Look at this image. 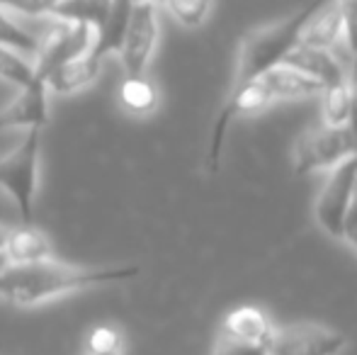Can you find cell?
<instances>
[{"label":"cell","mask_w":357,"mask_h":355,"mask_svg":"<svg viewBox=\"0 0 357 355\" xmlns=\"http://www.w3.org/2000/svg\"><path fill=\"white\" fill-rule=\"evenodd\" d=\"M139 275V266L124 268H80L56 258L24 266H10L0 273V299L15 307H37L49 299L66 297L73 292L122 282Z\"/></svg>","instance_id":"obj_1"},{"label":"cell","mask_w":357,"mask_h":355,"mask_svg":"<svg viewBox=\"0 0 357 355\" xmlns=\"http://www.w3.org/2000/svg\"><path fill=\"white\" fill-rule=\"evenodd\" d=\"M324 3H328V0H309L304 8L291 13L289 17L278 20V22L265 24V27H258L245 34L241 39L238 56H236L234 88L248 86V83L258 81L268 71H273L275 66H280L287 59V54L299 44L301 32H304L311 15Z\"/></svg>","instance_id":"obj_2"},{"label":"cell","mask_w":357,"mask_h":355,"mask_svg":"<svg viewBox=\"0 0 357 355\" xmlns=\"http://www.w3.org/2000/svg\"><path fill=\"white\" fill-rule=\"evenodd\" d=\"M39 156H42V129H27L22 142L8 156H0V190L10 195L24 224H32L34 217Z\"/></svg>","instance_id":"obj_3"},{"label":"cell","mask_w":357,"mask_h":355,"mask_svg":"<svg viewBox=\"0 0 357 355\" xmlns=\"http://www.w3.org/2000/svg\"><path fill=\"white\" fill-rule=\"evenodd\" d=\"M357 156V137L350 124H324L311 127L294 144V173L309 176V173L333 171L345 158Z\"/></svg>","instance_id":"obj_4"},{"label":"cell","mask_w":357,"mask_h":355,"mask_svg":"<svg viewBox=\"0 0 357 355\" xmlns=\"http://www.w3.org/2000/svg\"><path fill=\"white\" fill-rule=\"evenodd\" d=\"M47 32L39 37V52L34 56V78L47 83V76L61 63L80 59L93 49L95 27L80 22H63V20L44 17Z\"/></svg>","instance_id":"obj_5"},{"label":"cell","mask_w":357,"mask_h":355,"mask_svg":"<svg viewBox=\"0 0 357 355\" xmlns=\"http://www.w3.org/2000/svg\"><path fill=\"white\" fill-rule=\"evenodd\" d=\"M158 37H160L158 5L134 3L122 47L117 52L124 78L146 76V71L151 66V59L155 54V47H158Z\"/></svg>","instance_id":"obj_6"},{"label":"cell","mask_w":357,"mask_h":355,"mask_svg":"<svg viewBox=\"0 0 357 355\" xmlns=\"http://www.w3.org/2000/svg\"><path fill=\"white\" fill-rule=\"evenodd\" d=\"M345 348L348 336L343 331L316 322L275 326L268 341L270 355H340Z\"/></svg>","instance_id":"obj_7"},{"label":"cell","mask_w":357,"mask_h":355,"mask_svg":"<svg viewBox=\"0 0 357 355\" xmlns=\"http://www.w3.org/2000/svg\"><path fill=\"white\" fill-rule=\"evenodd\" d=\"M357 195V156L345 158L331 171L316 199V222L328 236H343V219Z\"/></svg>","instance_id":"obj_8"},{"label":"cell","mask_w":357,"mask_h":355,"mask_svg":"<svg viewBox=\"0 0 357 355\" xmlns=\"http://www.w3.org/2000/svg\"><path fill=\"white\" fill-rule=\"evenodd\" d=\"M47 95V83L34 78L32 86L22 88L8 107L0 109V129H44L49 124Z\"/></svg>","instance_id":"obj_9"},{"label":"cell","mask_w":357,"mask_h":355,"mask_svg":"<svg viewBox=\"0 0 357 355\" xmlns=\"http://www.w3.org/2000/svg\"><path fill=\"white\" fill-rule=\"evenodd\" d=\"M282 63L284 66L296 68V71H301V73H306V76H311L324 88L335 86V83L348 78L343 63L331 54V49H316V47L296 44V47L287 54V59Z\"/></svg>","instance_id":"obj_10"},{"label":"cell","mask_w":357,"mask_h":355,"mask_svg":"<svg viewBox=\"0 0 357 355\" xmlns=\"http://www.w3.org/2000/svg\"><path fill=\"white\" fill-rule=\"evenodd\" d=\"M258 83L265 88L270 103H280V100H301V98H314V95L324 93V86L319 81H314L306 73L296 71L291 66H275L273 71H268L265 76L258 78Z\"/></svg>","instance_id":"obj_11"},{"label":"cell","mask_w":357,"mask_h":355,"mask_svg":"<svg viewBox=\"0 0 357 355\" xmlns=\"http://www.w3.org/2000/svg\"><path fill=\"white\" fill-rule=\"evenodd\" d=\"M275 331V324L270 322V317L258 307H236L234 312L226 314L224 326L221 333L234 341H243V343H255V346H265Z\"/></svg>","instance_id":"obj_12"},{"label":"cell","mask_w":357,"mask_h":355,"mask_svg":"<svg viewBox=\"0 0 357 355\" xmlns=\"http://www.w3.org/2000/svg\"><path fill=\"white\" fill-rule=\"evenodd\" d=\"M3 256L8 258L10 266H24V263H39L54 258V246L49 236L32 224L10 229L8 241H5Z\"/></svg>","instance_id":"obj_13"},{"label":"cell","mask_w":357,"mask_h":355,"mask_svg":"<svg viewBox=\"0 0 357 355\" xmlns=\"http://www.w3.org/2000/svg\"><path fill=\"white\" fill-rule=\"evenodd\" d=\"M100 71H102V61L85 54V56L73 59V61H66L59 68H54L47 76V90L54 95L80 93V90H85L98 81Z\"/></svg>","instance_id":"obj_14"},{"label":"cell","mask_w":357,"mask_h":355,"mask_svg":"<svg viewBox=\"0 0 357 355\" xmlns=\"http://www.w3.org/2000/svg\"><path fill=\"white\" fill-rule=\"evenodd\" d=\"M132 10H134V0H112L105 22L95 29V42L93 49L88 52V56L105 61V56L119 52L124 32H127L129 17H132Z\"/></svg>","instance_id":"obj_15"},{"label":"cell","mask_w":357,"mask_h":355,"mask_svg":"<svg viewBox=\"0 0 357 355\" xmlns=\"http://www.w3.org/2000/svg\"><path fill=\"white\" fill-rule=\"evenodd\" d=\"M343 37V20H340V0H328L324 3L311 20L306 22L304 32H301L299 44L316 49H331L335 42Z\"/></svg>","instance_id":"obj_16"},{"label":"cell","mask_w":357,"mask_h":355,"mask_svg":"<svg viewBox=\"0 0 357 355\" xmlns=\"http://www.w3.org/2000/svg\"><path fill=\"white\" fill-rule=\"evenodd\" d=\"M119 105L134 117H146L158 107V88L146 76L124 78L117 90Z\"/></svg>","instance_id":"obj_17"},{"label":"cell","mask_w":357,"mask_h":355,"mask_svg":"<svg viewBox=\"0 0 357 355\" xmlns=\"http://www.w3.org/2000/svg\"><path fill=\"white\" fill-rule=\"evenodd\" d=\"M112 0H59L49 17L63 22H80L98 29L109 13Z\"/></svg>","instance_id":"obj_18"},{"label":"cell","mask_w":357,"mask_h":355,"mask_svg":"<svg viewBox=\"0 0 357 355\" xmlns=\"http://www.w3.org/2000/svg\"><path fill=\"white\" fill-rule=\"evenodd\" d=\"M324 98V124H340L350 122V112H353V90H350V78L335 83V86L324 88L321 93Z\"/></svg>","instance_id":"obj_19"},{"label":"cell","mask_w":357,"mask_h":355,"mask_svg":"<svg viewBox=\"0 0 357 355\" xmlns=\"http://www.w3.org/2000/svg\"><path fill=\"white\" fill-rule=\"evenodd\" d=\"M0 44L8 47V49H15V52H20L27 59L32 56V61L39 52V37L37 34H32L29 29H24L22 24L15 22L5 8H0Z\"/></svg>","instance_id":"obj_20"},{"label":"cell","mask_w":357,"mask_h":355,"mask_svg":"<svg viewBox=\"0 0 357 355\" xmlns=\"http://www.w3.org/2000/svg\"><path fill=\"white\" fill-rule=\"evenodd\" d=\"M0 81L13 83L15 88H27L34 83V61L15 49L0 44Z\"/></svg>","instance_id":"obj_21"},{"label":"cell","mask_w":357,"mask_h":355,"mask_svg":"<svg viewBox=\"0 0 357 355\" xmlns=\"http://www.w3.org/2000/svg\"><path fill=\"white\" fill-rule=\"evenodd\" d=\"M163 5L173 15L175 22H180L188 29H197L212 15L214 0H165Z\"/></svg>","instance_id":"obj_22"},{"label":"cell","mask_w":357,"mask_h":355,"mask_svg":"<svg viewBox=\"0 0 357 355\" xmlns=\"http://www.w3.org/2000/svg\"><path fill=\"white\" fill-rule=\"evenodd\" d=\"M85 355H107L122 351V333L119 328L109 326V324H98L88 331L83 341Z\"/></svg>","instance_id":"obj_23"},{"label":"cell","mask_w":357,"mask_h":355,"mask_svg":"<svg viewBox=\"0 0 357 355\" xmlns=\"http://www.w3.org/2000/svg\"><path fill=\"white\" fill-rule=\"evenodd\" d=\"M340 20H343V42L348 47L350 61L357 59V0H340Z\"/></svg>","instance_id":"obj_24"},{"label":"cell","mask_w":357,"mask_h":355,"mask_svg":"<svg viewBox=\"0 0 357 355\" xmlns=\"http://www.w3.org/2000/svg\"><path fill=\"white\" fill-rule=\"evenodd\" d=\"M56 3L59 0H0V8L27 15V17H49Z\"/></svg>","instance_id":"obj_25"},{"label":"cell","mask_w":357,"mask_h":355,"mask_svg":"<svg viewBox=\"0 0 357 355\" xmlns=\"http://www.w3.org/2000/svg\"><path fill=\"white\" fill-rule=\"evenodd\" d=\"M212 355H270V351L265 346H255V343L234 341V338H229V336L221 333L214 343Z\"/></svg>","instance_id":"obj_26"},{"label":"cell","mask_w":357,"mask_h":355,"mask_svg":"<svg viewBox=\"0 0 357 355\" xmlns=\"http://www.w3.org/2000/svg\"><path fill=\"white\" fill-rule=\"evenodd\" d=\"M340 241H345L348 246H353L357 251V195L343 219V236H340Z\"/></svg>","instance_id":"obj_27"},{"label":"cell","mask_w":357,"mask_h":355,"mask_svg":"<svg viewBox=\"0 0 357 355\" xmlns=\"http://www.w3.org/2000/svg\"><path fill=\"white\" fill-rule=\"evenodd\" d=\"M8 234H10V227L0 224V253H3V248H5V241H8Z\"/></svg>","instance_id":"obj_28"},{"label":"cell","mask_w":357,"mask_h":355,"mask_svg":"<svg viewBox=\"0 0 357 355\" xmlns=\"http://www.w3.org/2000/svg\"><path fill=\"white\" fill-rule=\"evenodd\" d=\"M134 3H153V5H158V8H160V5H163L165 0H134Z\"/></svg>","instance_id":"obj_29"},{"label":"cell","mask_w":357,"mask_h":355,"mask_svg":"<svg viewBox=\"0 0 357 355\" xmlns=\"http://www.w3.org/2000/svg\"><path fill=\"white\" fill-rule=\"evenodd\" d=\"M5 268H8V258H5L3 253H0V273H3Z\"/></svg>","instance_id":"obj_30"},{"label":"cell","mask_w":357,"mask_h":355,"mask_svg":"<svg viewBox=\"0 0 357 355\" xmlns=\"http://www.w3.org/2000/svg\"><path fill=\"white\" fill-rule=\"evenodd\" d=\"M107 355H122V351H119V353H107Z\"/></svg>","instance_id":"obj_31"}]
</instances>
